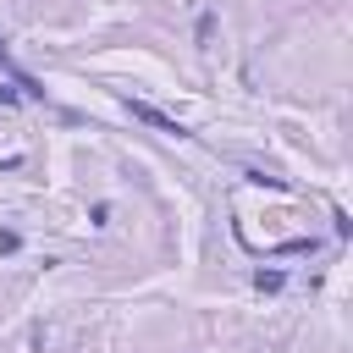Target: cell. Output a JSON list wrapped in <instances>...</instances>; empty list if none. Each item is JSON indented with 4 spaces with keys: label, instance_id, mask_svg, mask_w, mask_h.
I'll return each instance as SVG.
<instances>
[{
    "label": "cell",
    "instance_id": "1",
    "mask_svg": "<svg viewBox=\"0 0 353 353\" xmlns=\"http://www.w3.org/2000/svg\"><path fill=\"white\" fill-rule=\"evenodd\" d=\"M127 116H132V121H143V127H154V132H165V138H193V127H188V121H176V116L154 110L149 99H127Z\"/></svg>",
    "mask_w": 353,
    "mask_h": 353
},
{
    "label": "cell",
    "instance_id": "5",
    "mask_svg": "<svg viewBox=\"0 0 353 353\" xmlns=\"http://www.w3.org/2000/svg\"><path fill=\"white\" fill-rule=\"evenodd\" d=\"M0 254H6V259L22 254V232H17V226H0Z\"/></svg>",
    "mask_w": 353,
    "mask_h": 353
},
{
    "label": "cell",
    "instance_id": "6",
    "mask_svg": "<svg viewBox=\"0 0 353 353\" xmlns=\"http://www.w3.org/2000/svg\"><path fill=\"white\" fill-rule=\"evenodd\" d=\"M17 99H22V94H17V83H0V110H11Z\"/></svg>",
    "mask_w": 353,
    "mask_h": 353
},
{
    "label": "cell",
    "instance_id": "4",
    "mask_svg": "<svg viewBox=\"0 0 353 353\" xmlns=\"http://www.w3.org/2000/svg\"><path fill=\"white\" fill-rule=\"evenodd\" d=\"M254 287H259V292H281V287H287V276H281L276 265H259V270H254Z\"/></svg>",
    "mask_w": 353,
    "mask_h": 353
},
{
    "label": "cell",
    "instance_id": "7",
    "mask_svg": "<svg viewBox=\"0 0 353 353\" xmlns=\"http://www.w3.org/2000/svg\"><path fill=\"white\" fill-rule=\"evenodd\" d=\"M0 72H11V39L0 33Z\"/></svg>",
    "mask_w": 353,
    "mask_h": 353
},
{
    "label": "cell",
    "instance_id": "2",
    "mask_svg": "<svg viewBox=\"0 0 353 353\" xmlns=\"http://www.w3.org/2000/svg\"><path fill=\"white\" fill-rule=\"evenodd\" d=\"M215 28H221V17H215V11H199V22H193V44L210 50V44H215Z\"/></svg>",
    "mask_w": 353,
    "mask_h": 353
},
{
    "label": "cell",
    "instance_id": "3",
    "mask_svg": "<svg viewBox=\"0 0 353 353\" xmlns=\"http://www.w3.org/2000/svg\"><path fill=\"white\" fill-rule=\"evenodd\" d=\"M11 83H17V94H22V99H44V94H50V88H44L33 72H22V66H11Z\"/></svg>",
    "mask_w": 353,
    "mask_h": 353
}]
</instances>
